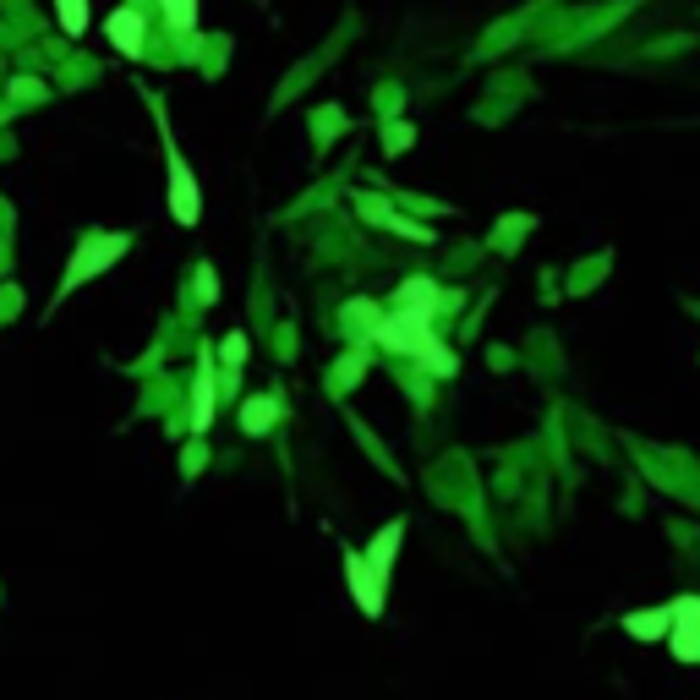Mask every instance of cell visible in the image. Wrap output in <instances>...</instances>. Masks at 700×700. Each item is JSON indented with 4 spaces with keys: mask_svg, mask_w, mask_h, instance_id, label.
<instances>
[{
    "mask_svg": "<svg viewBox=\"0 0 700 700\" xmlns=\"http://www.w3.org/2000/svg\"><path fill=\"white\" fill-rule=\"evenodd\" d=\"M121 252H126V236H99V230H93V236H83V252H77V263L66 268V279H61V296H66L72 285H83V279H93L104 263H115Z\"/></svg>",
    "mask_w": 700,
    "mask_h": 700,
    "instance_id": "cell-1",
    "label": "cell"
},
{
    "mask_svg": "<svg viewBox=\"0 0 700 700\" xmlns=\"http://www.w3.org/2000/svg\"><path fill=\"white\" fill-rule=\"evenodd\" d=\"M427 340V312L422 307H400L394 318H383L378 323V345H389V350H405V356H416Z\"/></svg>",
    "mask_w": 700,
    "mask_h": 700,
    "instance_id": "cell-2",
    "label": "cell"
},
{
    "mask_svg": "<svg viewBox=\"0 0 700 700\" xmlns=\"http://www.w3.org/2000/svg\"><path fill=\"white\" fill-rule=\"evenodd\" d=\"M197 181H192V170H186V159L170 148V214L181 219V225H197Z\"/></svg>",
    "mask_w": 700,
    "mask_h": 700,
    "instance_id": "cell-3",
    "label": "cell"
},
{
    "mask_svg": "<svg viewBox=\"0 0 700 700\" xmlns=\"http://www.w3.org/2000/svg\"><path fill=\"white\" fill-rule=\"evenodd\" d=\"M345 569H350V591H356L361 613L378 618V613H383V575H378V569H372L361 553H350V558H345Z\"/></svg>",
    "mask_w": 700,
    "mask_h": 700,
    "instance_id": "cell-4",
    "label": "cell"
},
{
    "mask_svg": "<svg viewBox=\"0 0 700 700\" xmlns=\"http://www.w3.org/2000/svg\"><path fill=\"white\" fill-rule=\"evenodd\" d=\"M110 39L121 44L126 55H143V17H137V11H115V17H110Z\"/></svg>",
    "mask_w": 700,
    "mask_h": 700,
    "instance_id": "cell-5",
    "label": "cell"
},
{
    "mask_svg": "<svg viewBox=\"0 0 700 700\" xmlns=\"http://www.w3.org/2000/svg\"><path fill=\"white\" fill-rule=\"evenodd\" d=\"M668 635H673V657L700 662V618H673Z\"/></svg>",
    "mask_w": 700,
    "mask_h": 700,
    "instance_id": "cell-6",
    "label": "cell"
},
{
    "mask_svg": "<svg viewBox=\"0 0 700 700\" xmlns=\"http://www.w3.org/2000/svg\"><path fill=\"white\" fill-rule=\"evenodd\" d=\"M400 536H405V525H383V536H378V542H372L367 564L378 569V575H383V569H389V558H394V547H400Z\"/></svg>",
    "mask_w": 700,
    "mask_h": 700,
    "instance_id": "cell-7",
    "label": "cell"
},
{
    "mask_svg": "<svg viewBox=\"0 0 700 700\" xmlns=\"http://www.w3.org/2000/svg\"><path fill=\"white\" fill-rule=\"evenodd\" d=\"M241 422H247V433H263V427L279 422V405L274 400H252L247 411H241Z\"/></svg>",
    "mask_w": 700,
    "mask_h": 700,
    "instance_id": "cell-8",
    "label": "cell"
},
{
    "mask_svg": "<svg viewBox=\"0 0 700 700\" xmlns=\"http://www.w3.org/2000/svg\"><path fill=\"white\" fill-rule=\"evenodd\" d=\"M55 11H61V28L66 33H83L88 28V0H55Z\"/></svg>",
    "mask_w": 700,
    "mask_h": 700,
    "instance_id": "cell-9",
    "label": "cell"
},
{
    "mask_svg": "<svg viewBox=\"0 0 700 700\" xmlns=\"http://www.w3.org/2000/svg\"><path fill=\"white\" fill-rule=\"evenodd\" d=\"M400 301L405 307H422V312H433V301H438V290L427 285V279H411V285L400 290Z\"/></svg>",
    "mask_w": 700,
    "mask_h": 700,
    "instance_id": "cell-10",
    "label": "cell"
},
{
    "mask_svg": "<svg viewBox=\"0 0 700 700\" xmlns=\"http://www.w3.org/2000/svg\"><path fill=\"white\" fill-rule=\"evenodd\" d=\"M668 624H673L668 608H662V613H651V618H624V629H629V635H668Z\"/></svg>",
    "mask_w": 700,
    "mask_h": 700,
    "instance_id": "cell-11",
    "label": "cell"
},
{
    "mask_svg": "<svg viewBox=\"0 0 700 700\" xmlns=\"http://www.w3.org/2000/svg\"><path fill=\"white\" fill-rule=\"evenodd\" d=\"M159 6L170 11V28H181V33L197 22V0H159Z\"/></svg>",
    "mask_w": 700,
    "mask_h": 700,
    "instance_id": "cell-12",
    "label": "cell"
},
{
    "mask_svg": "<svg viewBox=\"0 0 700 700\" xmlns=\"http://www.w3.org/2000/svg\"><path fill=\"white\" fill-rule=\"evenodd\" d=\"M241 356H247V340H241V334H230V340H225V361H230V367H236Z\"/></svg>",
    "mask_w": 700,
    "mask_h": 700,
    "instance_id": "cell-13",
    "label": "cell"
}]
</instances>
